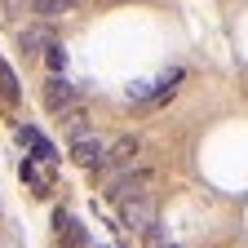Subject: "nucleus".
Wrapping results in <instances>:
<instances>
[{"mask_svg":"<svg viewBox=\"0 0 248 248\" xmlns=\"http://www.w3.org/2000/svg\"><path fill=\"white\" fill-rule=\"evenodd\" d=\"M102 155H107V142H102L98 133H89V138L71 142V160H76L80 169H93V173H98V164H102Z\"/></svg>","mask_w":248,"mask_h":248,"instance_id":"39448f33","label":"nucleus"},{"mask_svg":"<svg viewBox=\"0 0 248 248\" xmlns=\"http://www.w3.org/2000/svg\"><path fill=\"white\" fill-rule=\"evenodd\" d=\"M151 182H155V169L133 164V169H124V173H115V177L107 182V200H111V204L142 200V195H151Z\"/></svg>","mask_w":248,"mask_h":248,"instance_id":"f257e3e1","label":"nucleus"},{"mask_svg":"<svg viewBox=\"0 0 248 248\" xmlns=\"http://www.w3.org/2000/svg\"><path fill=\"white\" fill-rule=\"evenodd\" d=\"M138 155H142V142L138 138H115L111 146H107V155H102V164H98V173H102V182H111L115 173H124V169H133L138 164Z\"/></svg>","mask_w":248,"mask_h":248,"instance_id":"f03ea898","label":"nucleus"},{"mask_svg":"<svg viewBox=\"0 0 248 248\" xmlns=\"http://www.w3.org/2000/svg\"><path fill=\"white\" fill-rule=\"evenodd\" d=\"M45 107H49L53 115H62V111L80 107V93H76V84H71L67 76H49V80H45Z\"/></svg>","mask_w":248,"mask_h":248,"instance_id":"20e7f679","label":"nucleus"},{"mask_svg":"<svg viewBox=\"0 0 248 248\" xmlns=\"http://www.w3.org/2000/svg\"><path fill=\"white\" fill-rule=\"evenodd\" d=\"M164 248H173V244H164Z\"/></svg>","mask_w":248,"mask_h":248,"instance_id":"f3484780","label":"nucleus"},{"mask_svg":"<svg viewBox=\"0 0 248 248\" xmlns=\"http://www.w3.org/2000/svg\"><path fill=\"white\" fill-rule=\"evenodd\" d=\"M5 9H9V14H14V18H18V14H22V9H27V0H5Z\"/></svg>","mask_w":248,"mask_h":248,"instance_id":"2eb2a0df","label":"nucleus"},{"mask_svg":"<svg viewBox=\"0 0 248 248\" xmlns=\"http://www.w3.org/2000/svg\"><path fill=\"white\" fill-rule=\"evenodd\" d=\"M142 239H146V248H164V231H160V222H155L151 231H142Z\"/></svg>","mask_w":248,"mask_h":248,"instance_id":"4468645a","label":"nucleus"},{"mask_svg":"<svg viewBox=\"0 0 248 248\" xmlns=\"http://www.w3.org/2000/svg\"><path fill=\"white\" fill-rule=\"evenodd\" d=\"M98 248H111V244H98Z\"/></svg>","mask_w":248,"mask_h":248,"instance_id":"dca6fc26","label":"nucleus"},{"mask_svg":"<svg viewBox=\"0 0 248 248\" xmlns=\"http://www.w3.org/2000/svg\"><path fill=\"white\" fill-rule=\"evenodd\" d=\"M18 173H22V182L36 186V195H53V169H49V164L22 160V164H18Z\"/></svg>","mask_w":248,"mask_h":248,"instance_id":"1a4fd4ad","label":"nucleus"},{"mask_svg":"<svg viewBox=\"0 0 248 248\" xmlns=\"http://www.w3.org/2000/svg\"><path fill=\"white\" fill-rule=\"evenodd\" d=\"M49 45H53V31H49L45 22H31V27L18 31V49H22V53H45Z\"/></svg>","mask_w":248,"mask_h":248,"instance_id":"0eeeda50","label":"nucleus"},{"mask_svg":"<svg viewBox=\"0 0 248 248\" xmlns=\"http://www.w3.org/2000/svg\"><path fill=\"white\" fill-rule=\"evenodd\" d=\"M58 120H62V129H67V138H71V142H80V138H89V133H93V129H89V111H84V107L62 111Z\"/></svg>","mask_w":248,"mask_h":248,"instance_id":"9d476101","label":"nucleus"},{"mask_svg":"<svg viewBox=\"0 0 248 248\" xmlns=\"http://www.w3.org/2000/svg\"><path fill=\"white\" fill-rule=\"evenodd\" d=\"M45 62H49V71H53V76H62V71H67V49L53 40V45L45 49Z\"/></svg>","mask_w":248,"mask_h":248,"instance_id":"f8f14e48","label":"nucleus"},{"mask_svg":"<svg viewBox=\"0 0 248 248\" xmlns=\"http://www.w3.org/2000/svg\"><path fill=\"white\" fill-rule=\"evenodd\" d=\"M53 226H58V235H62V244H67V248H89V235H84V226L76 222V217L71 213H53Z\"/></svg>","mask_w":248,"mask_h":248,"instance_id":"6e6552de","label":"nucleus"},{"mask_svg":"<svg viewBox=\"0 0 248 248\" xmlns=\"http://www.w3.org/2000/svg\"><path fill=\"white\" fill-rule=\"evenodd\" d=\"M0 84H5V93H9V98H18V80H14V71L5 67V62H0Z\"/></svg>","mask_w":248,"mask_h":248,"instance_id":"ddd939ff","label":"nucleus"},{"mask_svg":"<svg viewBox=\"0 0 248 248\" xmlns=\"http://www.w3.org/2000/svg\"><path fill=\"white\" fill-rule=\"evenodd\" d=\"M18 142H22V146H36V164H58V160H62L58 146H53L40 129H31V124H22V129H18Z\"/></svg>","mask_w":248,"mask_h":248,"instance_id":"423d86ee","label":"nucleus"},{"mask_svg":"<svg viewBox=\"0 0 248 248\" xmlns=\"http://www.w3.org/2000/svg\"><path fill=\"white\" fill-rule=\"evenodd\" d=\"M160 217H155V195H142V200H129V204H120V226L124 231H151Z\"/></svg>","mask_w":248,"mask_h":248,"instance_id":"7ed1b4c3","label":"nucleus"},{"mask_svg":"<svg viewBox=\"0 0 248 248\" xmlns=\"http://www.w3.org/2000/svg\"><path fill=\"white\" fill-rule=\"evenodd\" d=\"M76 5V0H31V9H36L40 18H58V14H67Z\"/></svg>","mask_w":248,"mask_h":248,"instance_id":"9b49d317","label":"nucleus"}]
</instances>
